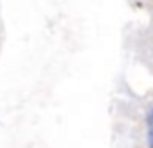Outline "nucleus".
I'll list each match as a JSON object with an SVG mask.
<instances>
[{
	"label": "nucleus",
	"mask_w": 153,
	"mask_h": 148,
	"mask_svg": "<svg viewBox=\"0 0 153 148\" xmlns=\"http://www.w3.org/2000/svg\"><path fill=\"white\" fill-rule=\"evenodd\" d=\"M150 134H153V121H152V125H150Z\"/></svg>",
	"instance_id": "nucleus-2"
},
{
	"label": "nucleus",
	"mask_w": 153,
	"mask_h": 148,
	"mask_svg": "<svg viewBox=\"0 0 153 148\" xmlns=\"http://www.w3.org/2000/svg\"><path fill=\"white\" fill-rule=\"evenodd\" d=\"M152 118H153V111H152Z\"/></svg>",
	"instance_id": "nucleus-3"
},
{
	"label": "nucleus",
	"mask_w": 153,
	"mask_h": 148,
	"mask_svg": "<svg viewBox=\"0 0 153 148\" xmlns=\"http://www.w3.org/2000/svg\"><path fill=\"white\" fill-rule=\"evenodd\" d=\"M148 145L150 148H153V134H148Z\"/></svg>",
	"instance_id": "nucleus-1"
}]
</instances>
